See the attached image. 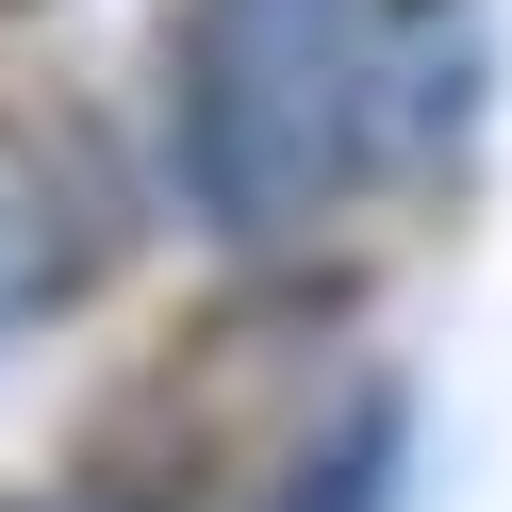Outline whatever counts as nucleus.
Masks as SVG:
<instances>
[{"mask_svg":"<svg viewBox=\"0 0 512 512\" xmlns=\"http://www.w3.org/2000/svg\"><path fill=\"white\" fill-rule=\"evenodd\" d=\"M397 133L380 0H182L166 17V166L182 215L232 248H281L347 199Z\"/></svg>","mask_w":512,"mask_h":512,"instance_id":"1","label":"nucleus"},{"mask_svg":"<svg viewBox=\"0 0 512 512\" xmlns=\"http://www.w3.org/2000/svg\"><path fill=\"white\" fill-rule=\"evenodd\" d=\"M133 265V166L83 100L0 83V331H50Z\"/></svg>","mask_w":512,"mask_h":512,"instance_id":"2","label":"nucleus"},{"mask_svg":"<svg viewBox=\"0 0 512 512\" xmlns=\"http://www.w3.org/2000/svg\"><path fill=\"white\" fill-rule=\"evenodd\" d=\"M380 496H397V397H347L331 446L265 463V496H248V512H380Z\"/></svg>","mask_w":512,"mask_h":512,"instance_id":"3","label":"nucleus"},{"mask_svg":"<svg viewBox=\"0 0 512 512\" xmlns=\"http://www.w3.org/2000/svg\"><path fill=\"white\" fill-rule=\"evenodd\" d=\"M0 17H34V0H0Z\"/></svg>","mask_w":512,"mask_h":512,"instance_id":"4","label":"nucleus"},{"mask_svg":"<svg viewBox=\"0 0 512 512\" xmlns=\"http://www.w3.org/2000/svg\"><path fill=\"white\" fill-rule=\"evenodd\" d=\"M0 512H34V496H0Z\"/></svg>","mask_w":512,"mask_h":512,"instance_id":"5","label":"nucleus"}]
</instances>
